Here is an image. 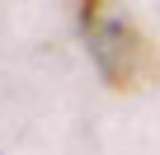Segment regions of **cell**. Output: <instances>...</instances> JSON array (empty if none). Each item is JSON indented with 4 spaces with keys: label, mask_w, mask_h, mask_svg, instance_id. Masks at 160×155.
Returning a JSON list of instances; mask_svg holds the SVG:
<instances>
[{
    "label": "cell",
    "mask_w": 160,
    "mask_h": 155,
    "mask_svg": "<svg viewBox=\"0 0 160 155\" xmlns=\"http://www.w3.org/2000/svg\"><path fill=\"white\" fill-rule=\"evenodd\" d=\"M80 38L113 90H146L160 80V52L118 0H80Z\"/></svg>",
    "instance_id": "6da1fadb"
}]
</instances>
